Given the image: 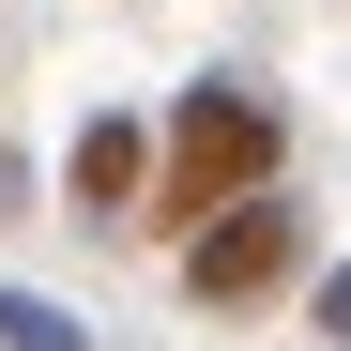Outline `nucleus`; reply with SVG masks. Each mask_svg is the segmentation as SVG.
<instances>
[{
	"instance_id": "obj_6",
	"label": "nucleus",
	"mask_w": 351,
	"mask_h": 351,
	"mask_svg": "<svg viewBox=\"0 0 351 351\" xmlns=\"http://www.w3.org/2000/svg\"><path fill=\"white\" fill-rule=\"evenodd\" d=\"M16 199H31V168H16V153H0V214H16Z\"/></svg>"
},
{
	"instance_id": "obj_5",
	"label": "nucleus",
	"mask_w": 351,
	"mask_h": 351,
	"mask_svg": "<svg viewBox=\"0 0 351 351\" xmlns=\"http://www.w3.org/2000/svg\"><path fill=\"white\" fill-rule=\"evenodd\" d=\"M306 336H321V351H351V260H321V275H306Z\"/></svg>"
},
{
	"instance_id": "obj_2",
	"label": "nucleus",
	"mask_w": 351,
	"mask_h": 351,
	"mask_svg": "<svg viewBox=\"0 0 351 351\" xmlns=\"http://www.w3.org/2000/svg\"><path fill=\"white\" fill-rule=\"evenodd\" d=\"M168 275H184L199 321H260V306H290V290L321 275V214L290 199V184H245L229 214H199L184 245H168Z\"/></svg>"
},
{
	"instance_id": "obj_1",
	"label": "nucleus",
	"mask_w": 351,
	"mask_h": 351,
	"mask_svg": "<svg viewBox=\"0 0 351 351\" xmlns=\"http://www.w3.org/2000/svg\"><path fill=\"white\" fill-rule=\"evenodd\" d=\"M245 184H290V107H275L260 77H199V92H168L138 229H153V245H184V229H199V214H229Z\"/></svg>"
},
{
	"instance_id": "obj_3",
	"label": "nucleus",
	"mask_w": 351,
	"mask_h": 351,
	"mask_svg": "<svg viewBox=\"0 0 351 351\" xmlns=\"http://www.w3.org/2000/svg\"><path fill=\"white\" fill-rule=\"evenodd\" d=\"M138 199H153V107H92V123L62 138V214L123 245V229H138Z\"/></svg>"
},
{
	"instance_id": "obj_4",
	"label": "nucleus",
	"mask_w": 351,
	"mask_h": 351,
	"mask_svg": "<svg viewBox=\"0 0 351 351\" xmlns=\"http://www.w3.org/2000/svg\"><path fill=\"white\" fill-rule=\"evenodd\" d=\"M0 351H92V321L62 306V290H31V275H0Z\"/></svg>"
}]
</instances>
